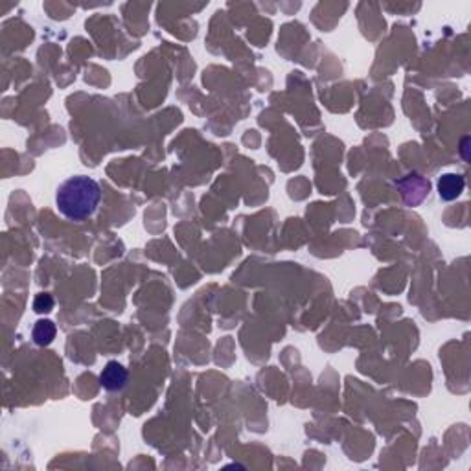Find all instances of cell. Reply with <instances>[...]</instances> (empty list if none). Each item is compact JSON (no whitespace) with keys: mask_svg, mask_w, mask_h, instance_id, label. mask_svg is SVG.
Wrapping results in <instances>:
<instances>
[{"mask_svg":"<svg viewBox=\"0 0 471 471\" xmlns=\"http://www.w3.org/2000/svg\"><path fill=\"white\" fill-rule=\"evenodd\" d=\"M101 201V188L94 179L76 175L61 184L55 194V204L66 219L83 221L94 216Z\"/></svg>","mask_w":471,"mask_h":471,"instance_id":"obj_1","label":"cell"},{"mask_svg":"<svg viewBox=\"0 0 471 471\" xmlns=\"http://www.w3.org/2000/svg\"><path fill=\"white\" fill-rule=\"evenodd\" d=\"M127 379H129V372L124 365H120L118 361H109L105 365V368L99 374V383L105 391L116 392L122 391V388L127 385Z\"/></svg>","mask_w":471,"mask_h":471,"instance_id":"obj_2","label":"cell"},{"mask_svg":"<svg viewBox=\"0 0 471 471\" xmlns=\"http://www.w3.org/2000/svg\"><path fill=\"white\" fill-rule=\"evenodd\" d=\"M466 188V179L458 174H444L438 181V194L444 201H455Z\"/></svg>","mask_w":471,"mask_h":471,"instance_id":"obj_3","label":"cell"},{"mask_svg":"<svg viewBox=\"0 0 471 471\" xmlns=\"http://www.w3.org/2000/svg\"><path fill=\"white\" fill-rule=\"evenodd\" d=\"M55 333H57L55 324L52 323V321L43 318V321H37V323H35L31 337H34L35 344H39V346H48L50 342L55 339Z\"/></svg>","mask_w":471,"mask_h":471,"instance_id":"obj_4","label":"cell"},{"mask_svg":"<svg viewBox=\"0 0 471 471\" xmlns=\"http://www.w3.org/2000/svg\"><path fill=\"white\" fill-rule=\"evenodd\" d=\"M35 313H48L54 309V298L48 293H39L34 300Z\"/></svg>","mask_w":471,"mask_h":471,"instance_id":"obj_5","label":"cell"}]
</instances>
